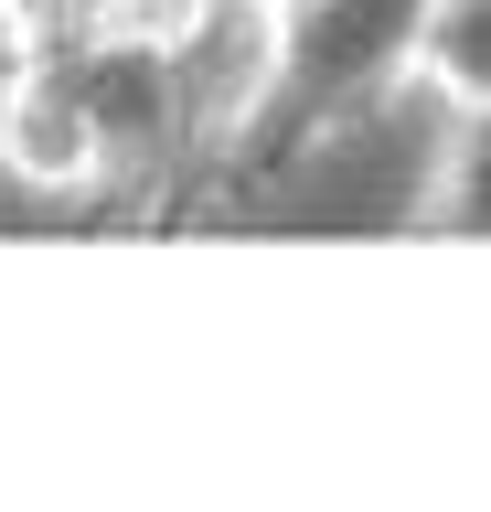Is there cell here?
<instances>
[{
  "label": "cell",
  "instance_id": "6da1fadb",
  "mask_svg": "<svg viewBox=\"0 0 491 512\" xmlns=\"http://www.w3.org/2000/svg\"><path fill=\"white\" fill-rule=\"evenodd\" d=\"M417 32H427V0H299L289 22H267L257 128L289 118L299 139H331V128L374 118L385 96L417 86Z\"/></svg>",
  "mask_w": 491,
  "mask_h": 512
},
{
  "label": "cell",
  "instance_id": "7a4b0ae2",
  "mask_svg": "<svg viewBox=\"0 0 491 512\" xmlns=\"http://www.w3.org/2000/svg\"><path fill=\"white\" fill-rule=\"evenodd\" d=\"M417 235H491V107H449L417 182Z\"/></svg>",
  "mask_w": 491,
  "mask_h": 512
},
{
  "label": "cell",
  "instance_id": "3957f363",
  "mask_svg": "<svg viewBox=\"0 0 491 512\" xmlns=\"http://www.w3.org/2000/svg\"><path fill=\"white\" fill-rule=\"evenodd\" d=\"M417 86L438 107H491V0H427Z\"/></svg>",
  "mask_w": 491,
  "mask_h": 512
},
{
  "label": "cell",
  "instance_id": "277c9868",
  "mask_svg": "<svg viewBox=\"0 0 491 512\" xmlns=\"http://www.w3.org/2000/svg\"><path fill=\"white\" fill-rule=\"evenodd\" d=\"M182 0H43V22H161Z\"/></svg>",
  "mask_w": 491,
  "mask_h": 512
},
{
  "label": "cell",
  "instance_id": "5b68a950",
  "mask_svg": "<svg viewBox=\"0 0 491 512\" xmlns=\"http://www.w3.org/2000/svg\"><path fill=\"white\" fill-rule=\"evenodd\" d=\"M246 11H257V22H289V11H299V0H246Z\"/></svg>",
  "mask_w": 491,
  "mask_h": 512
},
{
  "label": "cell",
  "instance_id": "8992f818",
  "mask_svg": "<svg viewBox=\"0 0 491 512\" xmlns=\"http://www.w3.org/2000/svg\"><path fill=\"white\" fill-rule=\"evenodd\" d=\"M33 11H43V0H0V22H33Z\"/></svg>",
  "mask_w": 491,
  "mask_h": 512
},
{
  "label": "cell",
  "instance_id": "52a82bcc",
  "mask_svg": "<svg viewBox=\"0 0 491 512\" xmlns=\"http://www.w3.org/2000/svg\"><path fill=\"white\" fill-rule=\"evenodd\" d=\"M0 54H11V22H0Z\"/></svg>",
  "mask_w": 491,
  "mask_h": 512
}]
</instances>
